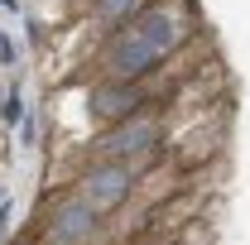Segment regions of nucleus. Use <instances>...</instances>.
<instances>
[{"mask_svg": "<svg viewBox=\"0 0 250 245\" xmlns=\"http://www.w3.org/2000/svg\"><path fill=\"white\" fill-rule=\"evenodd\" d=\"M164 149H168L164 106H145L116 125H101V135L92 140V159H121V163H135V173H145L154 159H164Z\"/></svg>", "mask_w": 250, "mask_h": 245, "instance_id": "1", "label": "nucleus"}, {"mask_svg": "<svg viewBox=\"0 0 250 245\" xmlns=\"http://www.w3.org/2000/svg\"><path fill=\"white\" fill-rule=\"evenodd\" d=\"M39 241H53V245H101L106 241V216L92 212L72 187H62L53 202H43L39 212Z\"/></svg>", "mask_w": 250, "mask_h": 245, "instance_id": "2", "label": "nucleus"}, {"mask_svg": "<svg viewBox=\"0 0 250 245\" xmlns=\"http://www.w3.org/2000/svg\"><path fill=\"white\" fill-rule=\"evenodd\" d=\"M135 163H121V159H87L77 173H72V192L92 207V212L111 216L116 207H125L130 202V192H135Z\"/></svg>", "mask_w": 250, "mask_h": 245, "instance_id": "3", "label": "nucleus"}, {"mask_svg": "<svg viewBox=\"0 0 250 245\" xmlns=\"http://www.w3.org/2000/svg\"><path fill=\"white\" fill-rule=\"evenodd\" d=\"M145 106H154L145 82H92V92H87V116L96 125H116Z\"/></svg>", "mask_w": 250, "mask_h": 245, "instance_id": "4", "label": "nucleus"}, {"mask_svg": "<svg viewBox=\"0 0 250 245\" xmlns=\"http://www.w3.org/2000/svg\"><path fill=\"white\" fill-rule=\"evenodd\" d=\"M145 5H149V0H92L82 20H87L96 34H106V29H121V24H130V20H135Z\"/></svg>", "mask_w": 250, "mask_h": 245, "instance_id": "5", "label": "nucleus"}, {"mask_svg": "<svg viewBox=\"0 0 250 245\" xmlns=\"http://www.w3.org/2000/svg\"><path fill=\"white\" fill-rule=\"evenodd\" d=\"M24 87L20 82H10V92H5V101H0V125H20L24 121Z\"/></svg>", "mask_w": 250, "mask_h": 245, "instance_id": "6", "label": "nucleus"}, {"mask_svg": "<svg viewBox=\"0 0 250 245\" xmlns=\"http://www.w3.org/2000/svg\"><path fill=\"white\" fill-rule=\"evenodd\" d=\"M10 231H15V202H10V197H0V245L10 241Z\"/></svg>", "mask_w": 250, "mask_h": 245, "instance_id": "7", "label": "nucleus"}, {"mask_svg": "<svg viewBox=\"0 0 250 245\" xmlns=\"http://www.w3.org/2000/svg\"><path fill=\"white\" fill-rule=\"evenodd\" d=\"M15 62H20V48H15L10 29H0V67H15Z\"/></svg>", "mask_w": 250, "mask_h": 245, "instance_id": "8", "label": "nucleus"}, {"mask_svg": "<svg viewBox=\"0 0 250 245\" xmlns=\"http://www.w3.org/2000/svg\"><path fill=\"white\" fill-rule=\"evenodd\" d=\"M34 140H39V121L24 111V121H20V144H24V149H34Z\"/></svg>", "mask_w": 250, "mask_h": 245, "instance_id": "9", "label": "nucleus"}, {"mask_svg": "<svg viewBox=\"0 0 250 245\" xmlns=\"http://www.w3.org/2000/svg\"><path fill=\"white\" fill-rule=\"evenodd\" d=\"M87 5H92V0H72V10H77V15H87Z\"/></svg>", "mask_w": 250, "mask_h": 245, "instance_id": "10", "label": "nucleus"}, {"mask_svg": "<svg viewBox=\"0 0 250 245\" xmlns=\"http://www.w3.org/2000/svg\"><path fill=\"white\" fill-rule=\"evenodd\" d=\"M0 5H5V10H20V5H24V0H0Z\"/></svg>", "mask_w": 250, "mask_h": 245, "instance_id": "11", "label": "nucleus"}, {"mask_svg": "<svg viewBox=\"0 0 250 245\" xmlns=\"http://www.w3.org/2000/svg\"><path fill=\"white\" fill-rule=\"evenodd\" d=\"M39 245H53V241H39Z\"/></svg>", "mask_w": 250, "mask_h": 245, "instance_id": "12", "label": "nucleus"}, {"mask_svg": "<svg viewBox=\"0 0 250 245\" xmlns=\"http://www.w3.org/2000/svg\"><path fill=\"white\" fill-rule=\"evenodd\" d=\"M101 245H111V241H101Z\"/></svg>", "mask_w": 250, "mask_h": 245, "instance_id": "13", "label": "nucleus"}]
</instances>
